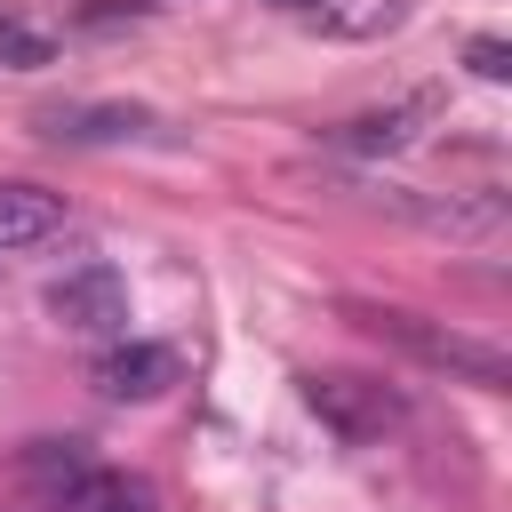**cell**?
Returning a JSON list of instances; mask_svg holds the SVG:
<instances>
[{"mask_svg": "<svg viewBox=\"0 0 512 512\" xmlns=\"http://www.w3.org/2000/svg\"><path fill=\"white\" fill-rule=\"evenodd\" d=\"M352 320H360L368 336L400 344L408 360H424V368L456 376V384H480V392H504V384H512V352H504V344H488V336H464V328L424 320V312H400V304H352Z\"/></svg>", "mask_w": 512, "mask_h": 512, "instance_id": "1", "label": "cell"}, {"mask_svg": "<svg viewBox=\"0 0 512 512\" xmlns=\"http://www.w3.org/2000/svg\"><path fill=\"white\" fill-rule=\"evenodd\" d=\"M304 408H312L344 448H368V440H384V432L408 424L400 384H384V376H352V368H312V376H304Z\"/></svg>", "mask_w": 512, "mask_h": 512, "instance_id": "2", "label": "cell"}, {"mask_svg": "<svg viewBox=\"0 0 512 512\" xmlns=\"http://www.w3.org/2000/svg\"><path fill=\"white\" fill-rule=\"evenodd\" d=\"M48 320L72 336H120L128 328V280L112 264H80V272L48 280Z\"/></svg>", "mask_w": 512, "mask_h": 512, "instance_id": "3", "label": "cell"}, {"mask_svg": "<svg viewBox=\"0 0 512 512\" xmlns=\"http://www.w3.org/2000/svg\"><path fill=\"white\" fill-rule=\"evenodd\" d=\"M400 216L408 224H424V232H440L448 248H488V240H504V192H400Z\"/></svg>", "mask_w": 512, "mask_h": 512, "instance_id": "4", "label": "cell"}, {"mask_svg": "<svg viewBox=\"0 0 512 512\" xmlns=\"http://www.w3.org/2000/svg\"><path fill=\"white\" fill-rule=\"evenodd\" d=\"M88 384L104 392V400H160L168 384H176V352L168 344H112V352H96L88 360Z\"/></svg>", "mask_w": 512, "mask_h": 512, "instance_id": "5", "label": "cell"}, {"mask_svg": "<svg viewBox=\"0 0 512 512\" xmlns=\"http://www.w3.org/2000/svg\"><path fill=\"white\" fill-rule=\"evenodd\" d=\"M424 96L416 104H384V112H360V120H344V128H328V144L336 152H408L416 136H424Z\"/></svg>", "mask_w": 512, "mask_h": 512, "instance_id": "6", "label": "cell"}, {"mask_svg": "<svg viewBox=\"0 0 512 512\" xmlns=\"http://www.w3.org/2000/svg\"><path fill=\"white\" fill-rule=\"evenodd\" d=\"M56 512H152V488L136 472H112V464H88L56 488Z\"/></svg>", "mask_w": 512, "mask_h": 512, "instance_id": "7", "label": "cell"}, {"mask_svg": "<svg viewBox=\"0 0 512 512\" xmlns=\"http://www.w3.org/2000/svg\"><path fill=\"white\" fill-rule=\"evenodd\" d=\"M136 128H144L136 104H56V112H40V136H56V144H104V136H136Z\"/></svg>", "mask_w": 512, "mask_h": 512, "instance_id": "8", "label": "cell"}, {"mask_svg": "<svg viewBox=\"0 0 512 512\" xmlns=\"http://www.w3.org/2000/svg\"><path fill=\"white\" fill-rule=\"evenodd\" d=\"M64 224V200L48 184H0V248H32Z\"/></svg>", "mask_w": 512, "mask_h": 512, "instance_id": "9", "label": "cell"}, {"mask_svg": "<svg viewBox=\"0 0 512 512\" xmlns=\"http://www.w3.org/2000/svg\"><path fill=\"white\" fill-rule=\"evenodd\" d=\"M312 24H320L328 40H376V32L400 24V0H320Z\"/></svg>", "mask_w": 512, "mask_h": 512, "instance_id": "10", "label": "cell"}, {"mask_svg": "<svg viewBox=\"0 0 512 512\" xmlns=\"http://www.w3.org/2000/svg\"><path fill=\"white\" fill-rule=\"evenodd\" d=\"M88 464H96V456H88L80 440H32V448H24V472H32V480H40L48 496H56V488H64L72 472H88Z\"/></svg>", "mask_w": 512, "mask_h": 512, "instance_id": "11", "label": "cell"}, {"mask_svg": "<svg viewBox=\"0 0 512 512\" xmlns=\"http://www.w3.org/2000/svg\"><path fill=\"white\" fill-rule=\"evenodd\" d=\"M464 64H472V72H480V80H512V48H504V40H496V32H480V40H472V48H464Z\"/></svg>", "mask_w": 512, "mask_h": 512, "instance_id": "12", "label": "cell"}, {"mask_svg": "<svg viewBox=\"0 0 512 512\" xmlns=\"http://www.w3.org/2000/svg\"><path fill=\"white\" fill-rule=\"evenodd\" d=\"M0 56H8V64H48V40H40V32H16V24H0Z\"/></svg>", "mask_w": 512, "mask_h": 512, "instance_id": "13", "label": "cell"}, {"mask_svg": "<svg viewBox=\"0 0 512 512\" xmlns=\"http://www.w3.org/2000/svg\"><path fill=\"white\" fill-rule=\"evenodd\" d=\"M272 8H296V16H312V8H320V0H272Z\"/></svg>", "mask_w": 512, "mask_h": 512, "instance_id": "14", "label": "cell"}]
</instances>
